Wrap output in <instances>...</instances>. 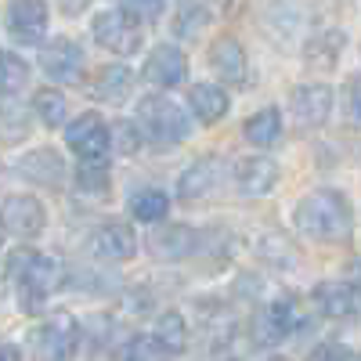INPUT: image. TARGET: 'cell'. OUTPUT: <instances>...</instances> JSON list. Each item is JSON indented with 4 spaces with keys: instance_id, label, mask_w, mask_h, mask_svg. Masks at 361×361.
I'll return each instance as SVG.
<instances>
[{
    "instance_id": "cell-1",
    "label": "cell",
    "mask_w": 361,
    "mask_h": 361,
    "mask_svg": "<svg viewBox=\"0 0 361 361\" xmlns=\"http://www.w3.org/2000/svg\"><path fill=\"white\" fill-rule=\"evenodd\" d=\"M293 224L304 238L314 243H347L354 235V209L350 199L336 188H318L304 195L293 209Z\"/></svg>"
},
{
    "instance_id": "cell-2",
    "label": "cell",
    "mask_w": 361,
    "mask_h": 361,
    "mask_svg": "<svg viewBox=\"0 0 361 361\" xmlns=\"http://www.w3.org/2000/svg\"><path fill=\"white\" fill-rule=\"evenodd\" d=\"M15 304L22 314H40L47 307V300L62 289V260L58 257H47V253H22L15 271Z\"/></svg>"
},
{
    "instance_id": "cell-3",
    "label": "cell",
    "mask_w": 361,
    "mask_h": 361,
    "mask_svg": "<svg viewBox=\"0 0 361 361\" xmlns=\"http://www.w3.org/2000/svg\"><path fill=\"white\" fill-rule=\"evenodd\" d=\"M134 119H137L145 141L156 145V148H177L180 141H188V134H192L188 112L180 109L166 90H156V94L137 98V116Z\"/></svg>"
},
{
    "instance_id": "cell-4",
    "label": "cell",
    "mask_w": 361,
    "mask_h": 361,
    "mask_svg": "<svg viewBox=\"0 0 361 361\" xmlns=\"http://www.w3.org/2000/svg\"><path fill=\"white\" fill-rule=\"evenodd\" d=\"M90 37L98 40V47H105L109 54H137L145 44V29L134 15H127L123 8H112V11H98L90 18Z\"/></svg>"
},
{
    "instance_id": "cell-5",
    "label": "cell",
    "mask_w": 361,
    "mask_h": 361,
    "mask_svg": "<svg viewBox=\"0 0 361 361\" xmlns=\"http://www.w3.org/2000/svg\"><path fill=\"white\" fill-rule=\"evenodd\" d=\"M296 329H300V304L293 296H275L271 304H264L253 314L250 333H253L257 347H279L296 333Z\"/></svg>"
},
{
    "instance_id": "cell-6",
    "label": "cell",
    "mask_w": 361,
    "mask_h": 361,
    "mask_svg": "<svg viewBox=\"0 0 361 361\" xmlns=\"http://www.w3.org/2000/svg\"><path fill=\"white\" fill-rule=\"evenodd\" d=\"M66 148L76 159H105L112 152V130L98 112H83L66 127Z\"/></svg>"
},
{
    "instance_id": "cell-7",
    "label": "cell",
    "mask_w": 361,
    "mask_h": 361,
    "mask_svg": "<svg viewBox=\"0 0 361 361\" xmlns=\"http://www.w3.org/2000/svg\"><path fill=\"white\" fill-rule=\"evenodd\" d=\"M47 0H11L4 25H8V37L18 47H40L47 37Z\"/></svg>"
},
{
    "instance_id": "cell-8",
    "label": "cell",
    "mask_w": 361,
    "mask_h": 361,
    "mask_svg": "<svg viewBox=\"0 0 361 361\" xmlns=\"http://www.w3.org/2000/svg\"><path fill=\"white\" fill-rule=\"evenodd\" d=\"M0 224H4V235L18 238V243H29V238L44 235L47 209L37 195H8L4 206H0Z\"/></svg>"
},
{
    "instance_id": "cell-9",
    "label": "cell",
    "mask_w": 361,
    "mask_h": 361,
    "mask_svg": "<svg viewBox=\"0 0 361 361\" xmlns=\"http://www.w3.org/2000/svg\"><path fill=\"white\" fill-rule=\"evenodd\" d=\"M76 347H80V322L73 318V314H66V311H58V314H51L37 333H33V354L37 357H51V361H58V357H73L76 354Z\"/></svg>"
},
{
    "instance_id": "cell-10",
    "label": "cell",
    "mask_w": 361,
    "mask_h": 361,
    "mask_svg": "<svg viewBox=\"0 0 361 361\" xmlns=\"http://www.w3.org/2000/svg\"><path fill=\"white\" fill-rule=\"evenodd\" d=\"M289 112H293V123L300 130H318L329 123L333 116V87L329 83H304L293 90L289 98Z\"/></svg>"
},
{
    "instance_id": "cell-11",
    "label": "cell",
    "mask_w": 361,
    "mask_h": 361,
    "mask_svg": "<svg viewBox=\"0 0 361 361\" xmlns=\"http://www.w3.org/2000/svg\"><path fill=\"white\" fill-rule=\"evenodd\" d=\"M185 76H188V58L173 44L152 47L145 58V66H141V80L152 83L156 90H173V87L185 83Z\"/></svg>"
},
{
    "instance_id": "cell-12",
    "label": "cell",
    "mask_w": 361,
    "mask_h": 361,
    "mask_svg": "<svg viewBox=\"0 0 361 361\" xmlns=\"http://www.w3.org/2000/svg\"><path fill=\"white\" fill-rule=\"evenodd\" d=\"M40 69L51 83H76L83 73V51L69 37H54L40 47Z\"/></svg>"
},
{
    "instance_id": "cell-13",
    "label": "cell",
    "mask_w": 361,
    "mask_h": 361,
    "mask_svg": "<svg viewBox=\"0 0 361 361\" xmlns=\"http://www.w3.org/2000/svg\"><path fill=\"white\" fill-rule=\"evenodd\" d=\"M148 246H152V253L159 260H188L202 250V235L188 224H166L159 221V228L152 231V238H148Z\"/></svg>"
},
{
    "instance_id": "cell-14",
    "label": "cell",
    "mask_w": 361,
    "mask_h": 361,
    "mask_svg": "<svg viewBox=\"0 0 361 361\" xmlns=\"http://www.w3.org/2000/svg\"><path fill=\"white\" fill-rule=\"evenodd\" d=\"M209 69L221 76V83L228 87H246L250 83V58L246 47L235 37H217L209 44Z\"/></svg>"
},
{
    "instance_id": "cell-15",
    "label": "cell",
    "mask_w": 361,
    "mask_h": 361,
    "mask_svg": "<svg viewBox=\"0 0 361 361\" xmlns=\"http://www.w3.org/2000/svg\"><path fill=\"white\" fill-rule=\"evenodd\" d=\"M90 253L105 264H127L137 253V235L123 221H109L90 235Z\"/></svg>"
},
{
    "instance_id": "cell-16",
    "label": "cell",
    "mask_w": 361,
    "mask_h": 361,
    "mask_svg": "<svg viewBox=\"0 0 361 361\" xmlns=\"http://www.w3.org/2000/svg\"><path fill=\"white\" fill-rule=\"evenodd\" d=\"M314 307H318V314H325V318H354L357 311H361V289L354 286V282H347V279H329V282H318L314 286Z\"/></svg>"
},
{
    "instance_id": "cell-17",
    "label": "cell",
    "mask_w": 361,
    "mask_h": 361,
    "mask_svg": "<svg viewBox=\"0 0 361 361\" xmlns=\"http://www.w3.org/2000/svg\"><path fill=\"white\" fill-rule=\"evenodd\" d=\"M221 180H224L221 159L206 156V159L192 163L185 173L177 177V199H180V202H202V199H209V195L221 188Z\"/></svg>"
},
{
    "instance_id": "cell-18",
    "label": "cell",
    "mask_w": 361,
    "mask_h": 361,
    "mask_svg": "<svg viewBox=\"0 0 361 361\" xmlns=\"http://www.w3.org/2000/svg\"><path fill=\"white\" fill-rule=\"evenodd\" d=\"M15 173L22 180L37 188H58L66 180V159L62 152H54V148H33V152H25L15 166Z\"/></svg>"
},
{
    "instance_id": "cell-19",
    "label": "cell",
    "mask_w": 361,
    "mask_h": 361,
    "mask_svg": "<svg viewBox=\"0 0 361 361\" xmlns=\"http://www.w3.org/2000/svg\"><path fill=\"white\" fill-rule=\"evenodd\" d=\"M279 185V163L267 159V156H246L235 163V188L250 195V199H260L267 192H275Z\"/></svg>"
},
{
    "instance_id": "cell-20",
    "label": "cell",
    "mask_w": 361,
    "mask_h": 361,
    "mask_svg": "<svg viewBox=\"0 0 361 361\" xmlns=\"http://www.w3.org/2000/svg\"><path fill=\"white\" fill-rule=\"evenodd\" d=\"M188 109H192V116L199 119V123L214 127V123H221V119L228 116L231 98H228V90L221 83H195L188 90Z\"/></svg>"
},
{
    "instance_id": "cell-21",
    "label": "cell",
    "mask_w": 361,
    "mask_h": 361,
    "mask_svg": "<svg viewBox=\"0 0 361 361\" xmlns=\"http://www.w3.org/2000/svg\"><path fill=\"white\" fill-rule=\"evenodd\" d=\"M130 90H134V73L127 66H105L90 83V98L102 105H119L130 98Z\"/></svg>"
},
{
    "instance_id": "cell-22",
    "label": "cell",
    "mask_w": 361,
    "mask_h": 361,
    "mask_svg": "<svg viewBox=\"0 0 361 361\" xmlns=\"http://www.w3.org/2000/svg\"><path fill=\"white\" fill-rule=\"evenodd\" d=\"M343 44H347V37L340 33V29H322L318 37L307 40V47H304V62H307L311 69H318V73H329V69L340 62Z\"/></svg>"
},
{
    "instance_id": "cell-23",
    "label": "cell",
    "mask_w": 361,
    "mask_h": 361,
    "mask_svg": "<svg viewBox=\"0 0 361 361\" xmlns=\"http://www.w3.org/2000/svg\"><path fill=\"white\" fill-rule=\"evenodd\" d=\"M243 137L253 145V148H271L282 141V112L275 105H267L260 112H253L246 123H243Z\"/></svg>"
},
{
    "instance_id": "cell-24",
    "label": "cell",
    "mask_w": 361,
    "mask_h": 361,
    "mask_svg": "<svg viewBox=\"0 0 361 361\" xmlns=\"http://www.w3.org/2000/svg\"><path fill=\"white\" fill-rule=\"evenodd\" d=\"M152 340L163 347V354H185L188 350V322L180 311H163L152 325Z\"/></svg>"
},
{
    "instance_id": "cell-25",
    "label": "cell",
    "mask_w": 361,
    "mask_h": 361,
    "mask_svg": "<svg viewBox=\"0 0 361 361\" xmlns=\"http://www.w3.org/2000/svg\"><path fill=\"white\" fill-rule=\"evenodd\" d=\"M130 217L141 224H159L170 217V195L163 188H141L130 199Z\"/></svg>"
},
{
    "instance_id": "cell-26",
    "label": "cell",
    "mask_w": 361,
    "mask_h": 361,
    "mask_svg": "<svg viewBox=\"0 0 361 361\" xmlns=\"http://www.w3.org/2000/svg\"><path fill=\"white\" fill-rule=\"evenodd\" d=\"M33 112H37V119L47 130H54V127L66 123L69 102H66V94L58 87H44V90H37V98H33Z\"/></svg>"
},
{
    "instance_id": "cell-27",
    "label": "cell",
    "mask_w": 361,
    "mask_h": 361,
    "mask_svg": "<svg viewBox=\"0 0 361 361\" xmlns=\"http://www.w3.org/2000/svg\"><path fill=\"white\" fill-rule=\"evenodd\" d=\"M29 83V62L15 51H0V94L11 98Z\"/></svg>"
},
{
    "instance_id": "cell-28",
    "label": "cell",
    "mask_w": 361,
    "mask_h": 361,
    "mask_svg": "<svg viewBox=\"0 0 361 361\" xmlns=\"http://www.w3.org/2000/svg\"><path fill=\"white\" fill-rule=\"evenodd\" d=\"M112 185V173L105 166V159H80V170H76V188L83 195H94L102 199Z\"/></svg>"
},
{
    "instance_id": "cell-29",
    "label": "cell",
    "mask_w": 361,
    "mask_h": 361,
    "mask_svg": "<svg viewBox=\"0 0 361 361\" xmlns=\"http://www.w3.org/2000/svg\"><path fill=\"white\" fill-rule=\"evenodd\" d=\"M209 15H214V11H209L202 0H185V4L177 8V22H173V29H177V33L185 37V40H195V37L202 33V25L209 22Z\"/></svg>"
},
{
    "instance_id": "cell-30",
    "label": "cell",
    "mask_w": 361,
    "mask_h": 361,
    "mask_svg": "<svg viewBox=\"0 0 361 361\" xmlns=\"http://www.w3.org/2000/svg\"><path fill=\"white\" fill-rule=\"evenodd\" d=\"M109 130H112V152H119V156H134L145 145V134L137 127V119H116Z\"/></svg>"
},
{
    "instance_id": "cell-31",
    "label": "cell",
    "mask_w": 361,
    "mask_h": 361,
    "mask_svg": "<svg viewBox=\"0 0 361 361\" xmlns=\"http://www.w3.org/2000/svg\"><path fill=\"white\" fill-rule=\"evenodd\" d=\"M264 260H271L275 267H289V264H296V253H293V243L289 238H282V235H267V238H260V250H257Z\"/></svg>"
},
{
    "instance_id": "cell-32",
    "label": "cell",
    "mask_w": 361,
    "mask_h": 361,
    "mask_svg": "<svg viewBox=\"0 0 361 361\" xmlns=\"http://www.w3.org/2000/svg\"><path fill=\"white\" fill-rule=\"evenodd\" d=\"M119 8L127 15H134L137 22H156L166 8V0H119Z\"/></svg>"
},
{
    "instance_id": "cell-33",
    "label": "cell",
    "mask_w": 361,
    "mask_h": 361,
    "mask_svg": "<svg viewBox=\"0 0 361 361\" xmlns=\"http://www.w3.org/2000/svg\"><path fill=\"white\" fill-rule=\"evenodd\" d=\"M116 354H119V357H166L163 347L152 340V333H148V336H130V343L119 347Z\"/></svg>"
},
{
    "instance_id": "cell-34",
    "label": "cell",
    "mask_w": 361,
    "mask_h": 361,
    "mask_svg": "<svg viewBox=\"0 0 361 361\" xmlns=\"http://www.w3.org/2000/svg\"><path fill=\"white\" fill-rule=\"evenodd\" d=\"M347 119L354 127H361V73L347 83Z\"/></svg>"
},
{
    "instance_id": "cell-35",
    "label": "cell",
    "mask_w": 361,
    "mask_h": 361,
    "mask_svg": "<svg viewBox=\"0 0 361 361\" xmlns=\"http://www.w3.org/2000/svg\"><path fill=\"white\" fill-rule=\"evenodd\" d=\"M58 4V11H62L66 18H76V15H83L90 4H94V0H54Z\"/></svg>"
},
{
    "instance_id": "cell-36",
    "label": "cell",
    "mask_w": 361,
    "mask_h": 361,
    "mask_svg": "<svg viewBox=\"0 0 361 361\" xmlns=\"http://www.w3.org/2000/svg\"><path fill=\"white\" fill-rule=\"evenodd\" d=\"M314 357H350V350L347 347H336V343H325V347L314 350Z\"/></svg>"
},
{
    "instance_id": "cell-37",
    "label": "cell",
    "mask_w": 361,
    "mask_h": 361,
    "mask_svg": "<svg viewBox=\"0 0 361 361\" xmlns=\"http://www.w3.org/2000/svg\"><path fill=\"white\" fill-rule=\"evenodd\" d=\"M22 357V347H11V343H0V361H18Z\"/></svg>"
},
{
    "instance_id": "cell-38",
    "label": "cell",
    "mask_w": 361,
    "mask_h": 361,
    "mask_svg": "<svg viewBox=\"0 0 361 361\" xmlns=\"http://www.w3.org/2000/svg\"><path fill=\"white\" fill-rule=\"evenodd\" d=\"M0 243H4V224H0Z\"/></svg>"
}]
</instances>
